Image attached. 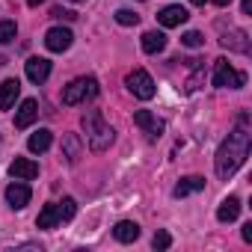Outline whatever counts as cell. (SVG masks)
Returning a JSON list of instances; mask_svg holds the SVG:
<instances>
[{
  "mask_svg": "<svg viewBox=\"0 0 252 252\" xmlns=\"http://www.w3.org/2000/svg\"><path fill=\"white\" fill-rule=\"evenodd\" d=\"M249 146H252V137H249V128H246V116H240L237 128L222 140V146L217 152V175L222 181H228L243 166V160L249 158Z\"/></svg>",
  "mask_w": 252,
  "mask_h": 252,
  "instance_id": "cell-1",
  "label": "cell"
},
{
  "mask_svg": "<svg viewBox=\"0 0 252 252\" xmlns=\"http://www.w3.org/2000/svg\"><path fill=\"white\" fill-rule=\"evenodd\" d=\"M83 131H86V140H89L92 152H107L113 146V128L104 122V116L98 110L83 113Z\"/></svg>",
  "mask_w": 252,
  "mask_h": 252,
  "instance_id": "cell-2",
  "label": "cell"
},
{
  "mask_svg": "<svg viewBox=\"0 0 252 252\" xmlns=\"http://www.w3.org/2000/svg\"><path fill=\"white\" fill-rule=\"evenodd\" d=\"M95 95H98V80L95 77H77L63 89V104L74 107V104H80L86 98H95Z\"/></svg>",
  "mask_w": 252,
  "mask_h": 252,
  "instance_id": "cell-3",
  "label": "cell"
},
{
  "mask_svg": "<svg viewBox=\"0 0 252 252\" xmlns=\"http://www.w3.org/2000/svg\"><path fill=\"white\" fill-rule=\"evenodd\" d=\"M243 83H246V74L234 71L228 60H217L214 63V86H220V89H240Z\"/></svg>",
  "mask_w": 252,
  "mask_h": 252,
  "instance_id": "cell-4",
  "label": "cell"
},
{
  "mask_svg": "<svg viewBox=\"0 0 252 252\" xmlns=\"http://www.w3.org/2000/svg\"><path fill=\"white\" fill-rule=\"evenodd\" d=\"M125 86H128L137 98H143V101L155 98V80H152V74L146 68H134L128 77H125Z\"/></svg>",
  "mask_w": 252,
  "mask_h": 252,
  "instance_id": "cell-5",
  "label": "cell"
},
{
  "mask_svg": "<svg viewBox=\"0 0 252 252\" xmlns=\"http://www.w3.org/2000/svg\"><path fill=\"white\" fill-rule=\"evenodd\" d=\"M71 42H74V36H71L68 27H51V30L45 33V48H48L51 54H63V51H68Z\"/></svg>",
  "mask_w": 252,
  "mask_h": 252,
  "instance_id": "cell-6",
  "label": "cell"
},
{
  "mask_svg": "<svg viewBox=\"0 0 252 252\" xmlns=\"http://www.w3.org/2000/svg\"><path fill=\"white\" fill-rule=\"evenodd\" d=\"M134 122L143 128V134H146L149 140H158V137L163 134V122H160L158 116H152L149 110H137V113H134Z\"/></svg>",
  "mask_w": 252,
  "mask_h": 252,
  "instance_id": "cell-7",
  "label": "cell"
},
{
  "mask_svg": "<svg viewBox=\"0 0 252 252\" xmlns=\"http://www.w3.org/2000/svg\"><path fill=\"white\" fill-rule=\"evenodd\" d=\"M36 119H39V101L36 98H24L21 107H18V113H15V128L24 131V128H30Z\"/></svg>",
  "mask_w": 252,
  "mask_h": 252,
  "instance_id": "cell-8",
  "label": "cell"
},
{
  "mask_svg": "<svg viewBox=\"0 0 252 252\" xmlns=\"http://www.w3.org/2000/svg\"><path fill=\"white\" fill-rule=\"evenodd\" d=\"M9 172H12V178H18V181H33V178L39 175V163L30 160V158H15L12 166H9Z\"/></svg>",
  "mask_w": 252,
  "mask_h": 252,
  "instance_id": "cell-9",
  "label": "cell"
},
{
  "mask_svg": "<svg viewBox=\"0 0 252 252\" xmlns=\"http://www.w3.org/2000/svg\"><path fill=\"white\" fill-rule=\"evenodd\" d=\"M48 74H51V60H45V57L27 60V80L30 83H45Z\"/></svg>",
  "mask_w": 252,
  "mask_h": 252,
  "instance_id": "cell-10",
  "label": "cell"
},
{
  "mask_svg": "<svg viewBox=\"0 0 252 252\" xmlns=\"http://www.w3.org/2000/svg\"><path fill=\"white\" fill-rule=\"evenodd\" d=\"M30 187L24 184V181H15V184H9L6 187V202H9V208H15V211H21L27 202H30Z\"/></svg>",
  "mask_w": 252,
  "mask_h": 252,
  "instance_id": "cell-11",
  "label": "cell"
},
{
  "mask_svg": "<svg viewBox=\"0 0 252 252\" xmlns=\"http://www.w3.org/2000/svg\"><path fill=\"white\" fill-rule=\"evenodd\" d=\"M220 45L228 48V51H237V54H249V36H246L243 30H228V33H222Z\"/></svg>",
  "mask_w": 252,
  "mask_h": 252,
  "instance_id": "cell-12",
  "label": "cell"
},
{
  "mask_svg": "<svg viewBox=\"0 0 252 252\" xmlns=\"http://www.w3.org/2000/svg\"><path fill=\"white\" fill-rule=\"evenodd\" d=\"M187 18H190V15H187L184 6H166V9L158 12V21H160L163 27H181Z\"/></svg>",
  "mask_w": 252,
  "mask_h": 252,
  "instance_id": "cell-13",
  "label": "cell"
},
{
  "mask_svg": "<svg viewBox=\"0 0 252 252\" xmlns=\"http://www.w3.org/2000/svg\"><path fill=\"white\" fill-rule=\"evenodd\" d=\"M18 92H21V83H18L15 77H9V80L0 83V110H9V107L15 104Z\"/></svg>",
  "mask_w": 252,
  "mask_h": 252,
  "instance_id": "cell-14",
  "label": "cell"
},
{
  "mask_svg": "<svg viewBox=\"0 0 252 252\" xmlns=\"http://www.w3.org/2000/svg\"><path fill=\"white\" fill-rule=\"evenodd\" d=\"M199 190H205V178L190 175V178H181V181L175 184L172 196H175V199H181V196H190V193H199Z\"/></svg>",
  "mask_w": 252,
  "mask_h": 252,
  "instance_id": "cell-15",
  "label": "cell"
},
{
  "mask_svg": "<svg viewBox=\"0 0 252 252\" xmlns=\"http://www.w3.org/2000/svg\"><path fill=\"white\" fill-rule=\"evenodd\" d=\"M240 217V199L237 196H228L220 208H217V220L220 222H234Z\"/></svg>",
  "mask_w": 252,
  "mask_h": 252,
  "instance_id": "cell-16",
  "label": "cell"
},
{
  "mask_svg": "<svg viewBox=\"0 0 252 252\" xmlns=\"http://www.w3.org/2000/svg\"><path fill=\"white\" fill-rule=\"evenodd\" d=\"M113 234H116V240H122V243H134V240L140 237V225L131 222V220H122V222H116Z\"/></svg>",
  "mask_w": 252,
  "mask_h": 252,
  "instance_id": "cell-17",
  "label": "cell"
},
{
  "mask_svg": "<svg viewBox=\"0 0 252 252\" xmlns=\"http://www.w3.org/2000/svg\"><path fill=\"white\" fill-rule=\"evenodd\" d=\"M163 48H166V36H163L160 30L143 33V51H146V54H160Z\"/></svg>",
  "mask_w": 252,
  "mask_h": 252,
  "instance_id": "cell-18",
  "label": "cell"
},
{
  "mask_svg": "<svg viewBox=\"0 0 252 252\" xmlns=\"http://www.w3.org/2000/svg\"><path fill=\"white\" fill-rule=\"evenodd\" d=\"M51 131L48 128H42V131H36V134H30V140H27V149L33 152V155H42V152H48L51 149Z\"/></svg>",
  "mask_w": 252,
  "mask_h": 252,
  "instance_id": "cell-19",
  "label": "cell"
},
{
  "mask_svg": "<svg viewBox=\"0 0 252 252\" xmlns=\"http://www.w3.org/2000/svg\"><path fill=\"white\" fill-rule=\"evenodd\" d=\"M36 225H39V228H57V225H60V211H57V205H45V208L39 211Z\"/></svg>",
  "mask_w": 252,
  "mask_h": 252,
  "instance_id": "cell-20",
  "label": "cell"
},
{
  "mask_svg": "<svg viewBox=\"0 0 252 252\" xmlns=\"http://www.w3.org/2000/svg\"><path fill=\"white\" fill-rule=\"evenodd\" d=\"M57 211H60V222H71V220H74V214H77V202L65 196V199L57 205Z\"/></svg>",
  "mask_w": 252,
  "mask_h": 252,
  "instance_id": "cell-21",
  "label": "cell"
},
{
  "mask_svg": "<svg viewBox=\"0 0 252 252\" xmlns=\"http://www.w3.org/2000/svg\"><path fill=\"white\" fill-rule=\"evenodd\" d=\"M15 36H18V27H15V21H0V45H9V42H15Z\"/></svg>",
  "mask_w": 252,
  "mask_h": 252,
  "instance_id": "cell-22",
  "label": "cell"
},
{
  "mask_svg": "<svg viewBox=\"0 0 252 252\" xmlns=\"http://www.w3.org/2000/svg\"><path fill=\"white\" fill-rule=\"evenodd\" d=\"M116 21L122 27H134V24H140V15L134 9H116Z\"/></svg>",
  "mask_w": 252,
  "mask_h": 252,
  "instance_id": "cell-23",
  "label": "cell"
},
{
  "mask_svg": "<svg viewBox=\"0 0 252 252\" xmlns=\"http://www.w3.org/2000/svg\"><path fill=\"white\" fill-rule=\"evenodd\" d=\"M65 158H68V163H74V160L80 158V146H77V137H74V134L65 137Z\"/></svg>",
  "mask_w": 252,
  "mask_h": 252,
  "instance_id": "cell-24",
  "label": "cell"
},
{
  "mask_svg": "<svg viewBox=\"0 0 252 252\" xmlns=\"http://www.w3.org/2000/svg\"><path fill=\"white\" fill-rule=\"evenodd\" d=\"M169 243H172L169 231H155V237H152V246L155 249H169Z\"/></svg>",
  "mask_w": 252,
  "mask_h": 252,
  "instance_id": "cell-25",
  "label": "cell"
},
{
  "mask_svg": "<svg viewBox=\"0 0 252 252\" xmlns=\"http://www.w3.org/2000/svg\"><path fill=\"white\" fill-rule=\"evenodd\" d=\"M187 48H202L205 45V39H202V33H196V30H190V33H184V39H181Z\"/></svg>",
  "mask_w": 252,
  "mask_h": 252,
  "instance_id": "cell-26",
  "label": "cell"
},
{
  "mask_svg": "<svg viewBox=\"0 0 252 252\" xmlns=\"http://www.w3.org/2000/svg\"><path fill=\"white\" fill-rule=\"evenodd\" d=\"M51 15H54V18H60V21H74V18H77V12H71V9H63V6L51 9Z\"/></svg>",
  "mask_w": 252,
  "mask_h": 252,
  "instance_id": "cell-27",
  "label": "cell"
},
{
  "mask_svg": "<svg viewBox=\"0 0 252 252\" xmlns=\"http://www.w3.org/2000/svg\"><path fill=\"white\" fill-rule=\"evenodd\" d=\"M243 240H246V243H252V222H246V225H243Z\"/></svg>",
  "mask_w": 252,
  "mask_h": 252,
  "instance_id": "cell-28",
  "label": "cell"
},
{
  "mask_svg": "<svg viewBox=\"0 0 252 252\" xmlns=\"http://www.w3.org/2000/svg\"><path fill=\"white\" fill-rule=\"evenodd\" d=\"M240 9H243V15H249V12H252V0H243Z\"/></svg>",
  "mask_w": 252,
  "mask_h": 252,
  "instance_id": "cell-29",
  "label": "cell"
},
{
  "mask_svg": "<svg viewBox=\"0 0 252 252\" xmlns=\"http://www.w3.org/2000/svg\"><path fill=\"white\" fill-rule=\"evenodd\" d=\"M211 3H217V6H228L231 0H211Z\"/></svg>",
  "mask_w": 252,
  "mask_h": 252,
  "instance_id": "cell-30",
  "label": "cell"
},
{
  "mask_svg": "<svg viewBox=\"0 0 252 252\" xmlns=\"http://www.w3.org/2000/svg\"><path fill=\"white\" fill-rule=\"evenodd\" d=\"M27 3H30V6H39V3H45V0H27Z\"/></svg>",
  "mask_w": 252,
  "mask_h": 252,
  "instance_id": "cell-31",
  "label": "cell"
},
{
  "mask_svg": "<svg viewBox=\"0 0 252 252\" xmlns=\"http://www.w3.org/2000/svg\"><path fill=\"white\" fill-rule=\"evenodd\" d=\"M190 3H193V6H202V3H205V0H190Z\"/></svg>",
  "mask_w": 252,
  "mask_h": 252,
  "instance_id": "cell-32",
  "label": "cell"
},
{
  "mask_svg": "<svg viewBox=\"0 0 252 252\" xmlns=\"http://www.w3.org/2000/svg\"><path fill=\"white\" fill-rule=\"evenodd\" d=\"M71 3H86V0H71Z\"/></svg>",
  "mask_w": 252,
  "mask_h": 252,
  "instance_id": "cell-33",
  "label": "cell"
}]
</instances>
